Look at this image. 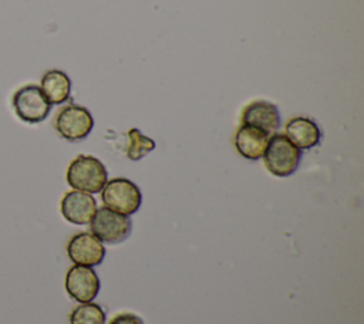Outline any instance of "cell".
<instances>
[{
	"label": "cell",
	"mask_w": 364,
	"mask_h": 324,
	"mask_svg": "<svg viewBox=\"0 0 364 324\" xmlns=\"http://www.w3.org/2000/svg\"><path fill=\"white\" fill-rule=\"evenodd\" d=\"M65 180L74 190L85 193H98L108 180V172L104 163L91 155L75 156L65 172Z\"/></svg>",
	"instance_id": "6da1fadb"
},
{
	"label": "cell",
	"mask_w": 364,
	"mask_h": 324,
	"mask_svg": "<svg viewBox=\"0 0 364 324\" xmlns=\"http://www.w3.org/2000/svg\"><path fill=\"white\" fill-rule=\"evenodd\" d=\"M262 158L266 169L273 176L286 178L297 171L301 161V151L296 148L284 134H273L269 138Z\"/></svg>",
	"instance_id": "7a4b0ae2"
},
{
	"label": "cell",
	"mask_w": 364,
	"mask_h": 324,
	"mask_svg": "<svg viewBox=\"0 0 364 324\" xmlns=\"http://www.w3.org/2000/svg\"><path fill=\"white\" fill-rule=\"evenodd\" d=\"M11 107L16 117L26 124H40L51 111V104L36 84H26L17 88L11 97Z\"/></svg>",
	"instance_id": "3957f363"
},
{
	"label": "cell",
	"mask_w": 364,
	"mask_h": 324,
	"mask_svg": "<svg viewBox=\"0 0 364 324\" xmlns=\"http://www.w3.org/2000/svg\"><path fill=\"white\" fill-rule=\"evenodd\" d=\"M101 199L105 207L122 213L134 215L142 202L139 188L127 178H114L107 180L101 190Z\"/></svg>",
	"instance_id": "277c9868"
},
{
	"label": "cell",
	"mask_w": 364,
	"mask_h": 324,
	"mask_svg": "<svg viewBox=\"0 0 364 324\" xmlns=\"http://www.w3.org/2000/svg\"><path fill=\"white\" fill-rule=\"evenodd\" d=\"M91 233L107 244H118L124 242L132 230V220L129 216L114 212L108 207L95 210L90 222Z\"/></svg>",
	"instance_id": "5b68a950"
},
{
	"label": "cell",
	"mask_w": 364,
	"mask_h": 324,
	"mask_svg": "<svg viewBox=\"0 0 364 324\" xmlns=\"http://www.w3.org/2000/svg\"><path fill=\"white\" fill-rule=\"evenodd\" d=\"M54 128L65 141L77 142L90 135L94 128V118L85 107L70 104L57 112Z\"/></svg>",
	"instance_id": "8992f818"
},
{
	"label": "cell",
	"mask_w": 364,
	"mask_h": 324,
	"mask_svg": "<svg viewBox=\"0 0 364 324\" xmlns=\"http://www.w3.org/2000/svg\"><path fill=\"white\" fill-rule=\"evenodd\" d=\"M67 254L74 264L94 267L102 263L105 257V247L92 233L80 232L68 240Z\"/></svg>",
	"instance_id": "52a82bcc"
},
{
	"label": "cell",
	"mask_w": 364,
	"mask_h": 324,
	"mask_svg": "<svg viewBox=\"0 0 364 324\" xmlns=\"http://www.w3.org/2000/svg\"><path fill=\"white\" fill-rule=\"evenodd\" d=\"M65 291L78 303H90L100 291V279L92 267L74 264L65 274Z\"/></svg>",
	"instance_id": "ba28073f"
},
{
	"label": "cell",
	"mask_w": 364,
	"mask_h": 324,
	"mask_svg": "<svg viewBox=\"0 0 364 324\" xmlns=\"http://www.w3.org/2000/svg\"><path fill=\"white\" fill-rule=\"evenodd\" d=\"M97 210V202L92 195L81 190H68L60 200L63 217L73 225H88Z\"/></svg>",
	"instance_id": "9c48e42d"
},
{
	"label": "cell",
	"mask_w": 364,
	"mask_h": 324,
	"mask_svg": "<svg viewBox=\"0 0 364 324\" xmlns=\"http://www.w3.org/2000/svg\"><path fill=\"white\" fill-rule=\"evenodd\" d=\"M242 124L256 126L267 134L279 129L282 124L279 108L264 99H256L245 107L242 111Z\"/></svg>",
	"instance_id": "30bf717a"
},
{
	"label": "cell",
	"mask_w": 364,
	"mask_h": 324,
	"mask_svg": "<svg viewBox=\"0 0 364 324\" xmlns=\"http://www.w3.org/2000/svg\"><path fill=\"white\" fill-rule=\"evenodd\" d=\"M284 135L300 151L311 149L321 141L318 125L307 117H294L289 119L284 126Z\"/></svg>",
	"instance_id": "8fae6325"
},
{
	"label": "cell",
	"mask_w": 364,
	"mask_h": 324,
	"mask_svg": "<svg viewBox=\"0 0 364 324\" xmlns=\"http://www.w3.org/2000/svg\"><path fill=\"white\" fill-rule=\"evenodd\" d=\"M270 134L256 126L243 125L235 134L236 151L246 159L257 161L263 156Z\"/></svg>",
	"instance_id": "7c38bea8"
},
{
	"label": "cell",
	"mask_w": 364,
	"mask_h": 324,
	"mask_svg": "<svg viewBox=\"0 0 364 324\" xmlns=\"http://www.w3.org/2000/svg\"><path fill=\"white\" fill-rule=\"evenodd\" d=\"M40 88L51 105L65 102L71 94V80L61 70H48L43 74Z\"/></svg>",
	"instance_id": "4fadbf2b"
},
{
	"label": "cell",
	"mask_w": 364,
	"mask_h": 324,
	"mask_svg": "<svg viewBox=\"0 0 364 324\" xmlns=\"http://www.w3.org/2000/svg\"><path fill=\"white\" fill-rule=\"evenodd\" d=\"M70 324H105V313L95 303H81L71 311Z\"/></svg>",
	"instance_id": "5bb4252c"
},
{
	"label": "cell",
	"mask_w": 364,
	"mask_h": 324,
	"mask_svg": "<svg viewBox=\"0 0 364 324\" xmlns=\"http://www.w3.org/2000/svg\"><path fill=\"white\" fill-rule=\"evenodd\" d=\"M128 148H127V156L131 161H139L146 153L155 149V141L145 136L139 129L131 128L128 131Z\"/></svg>",
	"instance_id": "9a60e30c"
},
{
	"label": "cell",
	"mask_w": 364,
	"mask_h": 324,
	"mask_svg": "<svg viewBox=\"0 0 364 324\" xmlns=\"http://www.w3.org/2000/svg\"><path fill=\"white\" fill-rule=\"evenodd\" d=\"M109 324H144V321L132 313H121L118 315H115Z\"/></svg>",
	"instance_id": "2e32d148"
}]
</instances>
